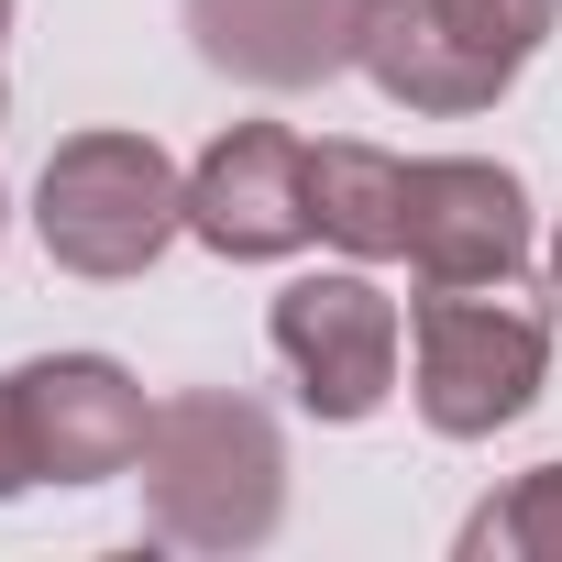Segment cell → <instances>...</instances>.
Segmentation results:
<instances>
[{
	"label": "cell",
	"mask_w": 562,
	"mask_h": 562,
	"mask_svg": "<svg viewBox=\"0 0 562 562\" xmlns=\"http://www.w3.org/2000/svg\"><path fill=\"white\" fill-rule=\"evenodd\" d=\"M133 474H144V529L166 551H254L288 518V441L254 397H221V386L166 397Z\"/></svg>",
	"instance_id": "cell-1"
},
{
	"label": "cell",
	"mask_w": 562,
	"mask_h": 562,
	"mask_svg": "<svg viewBox=\"0 0 562 562\" xmlns=\"http://www.w3.org/2000/svg\"><path fill=\"white\" fill-rule=\"evenodd\" d=\"M562 0H364V78L397 111H496L518 89V67L551 45Z\"/></svg>",
	"instance_id": "cell-2"
},
{
	"label": "cell",
	"mask_w": 562,
	"mask_h": 562,
	"mask_svg": "<svg viewBox=\"0 0 562 562\" xmlns=\"http://www.w3.org/2000/svg\"><path fill=\"white\" fill-rule=\"evenodd\" d=\"M34 232L67 276H144L188 232V177L155 133H67L34 177Z\"/></svg>",
	"instance_id": "cell-3"
},
{
	"label": "cell",
	"mask_w": 562,
	"mask_h": 562,
	"mask_svg": "<svg viewBox=\"0 0 562 562\" xmlns=\"http://www.w3.org/2000/svg\"><path fill=\"white\" fill-rule=\"evenodd\" d=\"M408 353H419V419L441 441H485L551 386V310L507 288H430Z\"/></svg>",
	"instance_id": "cell-4"
},
{
	"label": "cell",
	"mask_w": 562,
	"mask_h": 562,
	"mask_svg": "<svg viewBox=\"0 0 562 562\" xmlns=\"http://www.w3.org/2000/svg\"><path fill=\"white\" fill-rule=\"evenodd\" d=\"M265 342L299 375V408L342 419V430L375 419L386 386H397V299L375 288V276H299V288H276Z\"/></svg>",
	"instance_id": "cell-5"
},
{
	"label": "cell",
	"mask_w": 562,
	"mask_h": 562,
	"mask_svg": "<svg viewBox=\"0 0 562 562\" xmlns=\"http://www.w3.org/2000/svg\"><path fill=\"white\" fill-rule=\"evenodd\" d=\"M188 232L221 265H276L321 232L310 210V144L288 122H232L199 166H188Z\"/></svg>",
	"instance_id": "cell-6"
},
{
	"label": "cell",
	"mask_w": 562,
	"mask_h": 562,
	"mask_svg": "<svg viewBox=\"0 0 562 562\" xmlns=\"http://www.w3.org/2000/svg\"><path fill=\"white\" fill-rule=\"evenodd\" d=\"M12 408H23V452H34V485H111L144 463V386L111 364V353H45L12 375Z\"/></svg>",
	"instance_id": "cell-7"
},
{
	"label": "cell",
	"mask_w": 562,
	"mask_h": 562,
	"mask_svg": "<svg viewBox=\"0 0 562 562\" xmlns=\"http://www.w3.org/2000/svg\"><path fill=\"white\" fill-rule=\"evenodd\" d=\"M408 265L419 288H507L529 265V199L485 155H419L408 166Z\"/></svg>",
	"instance_id": "cell-8"
},
{
	"label": "cell",
	"mask_w": 562,
	"mask_h": 562,
	"mask_svg": "<svg viewBox=\"0 0 562 562\" xmlns=\"http://www.w3.org/2000/svg\"><path fill=\"white\" fill-rule=\"evenodd\" d=\"M188 34L243 89H321L364 56V0H188Z\"/></svg>",
	"instance_id": "cell-9"
},
{
	"label": "cell",
	"mask_w": 562,
	"mask_h": 562,
	"mask_svg": "<svg viewBox=\"0 0 562 562\" xmlns=\"http://www.w3.org/2000/svg\"><path fill=\"white\" fill-rule=\"evenodd\" d=\"M310 210H321V243H342L353 265H408V155L310 144Z\"/></svg>",
	"instance_id": "cell-10"
},
{
	"label": "cell",
	"mask_w": 562,
	"mask_h": 562,
	"mask_svg": "<svg viewBox=\"0 0 562 562\" xmlns=\"http://www.w3.org/2000/svg\"><path fill=\"white\" fill-rule=\"evenodd\" d=\"M463 562H562V463H540L507 496H485L463 518Z\"/></svg>",
	"instance_id": "cell-11"
},
{
	"label": "cell",
	"mask_w": 562,
	"mask_h": 562,
	"mask_svg": "<svg viewBox=\"0 0 562 562\" xmlns=\"http://www.w3.org/2000/svg\"><path fill=\"white\" fill-rule=\"evenodd\" d=\"M34 485V452H23V408H12V375H0V496Z\"/></svg>",
	"instance_id": "cell-12"
},
{
	"label": "cell",
	"mask_w": 562,
	"mask_h": 562,
	"mask_svg": "<svg viewBox=\"0 0 562 562\" xmlns=\"http://www.w3.org/2000/svg\"><path fill=\"white\" fill-rule=\"evenodd\" d=\"M551 288H562V232H551Z\"/></svg>",
	"instance_id": "cell-13"
},
{
	"label": "cell",
	"mask_w": 562,
	"mask_h": 562,
	"mask_svg": "<svg viewBox=\"0 0 562 562\" xmlns=\"http://www.w3.org/2000/svg\"><path fill=\"white\" fill-rule=\"evenodd\" d=\"M0 34H12V0H0Z\"/></svg>",
	"instance_id": "cell-14"
}]
</instances>
